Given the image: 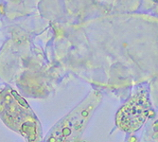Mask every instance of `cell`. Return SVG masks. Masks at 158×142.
Instances as JSON below:
<instances>
[{"instance_id":"2","label":"cell","mask_w":158,"mask_h":142,"mask_svg":"<svg viewBox=\"0 0 158 142\" xmlns=\"http://www.w3.org/2000/svg\"><path fill=\"white\" fill-rule=\"evenodd\" d=\"M152 113V105L147 90L133 95L119 109L116 117L117 125L125 132L137 131Z\"/></svg>"},{"instance_id":"1","label":"cell","mask_w":158,"mask_h":142,"mask_svg":"<svg viewBox=\"0 0 158 142\" xmlns=\"http://www.w3.org/2000/svg\"><path fill=\"white\" fill-rule=\"evenodd\" d=\"M100 101L102 96L98 92H91L87 98L52 128L46 142H77Z\"/></svg>"}]
</instances>
